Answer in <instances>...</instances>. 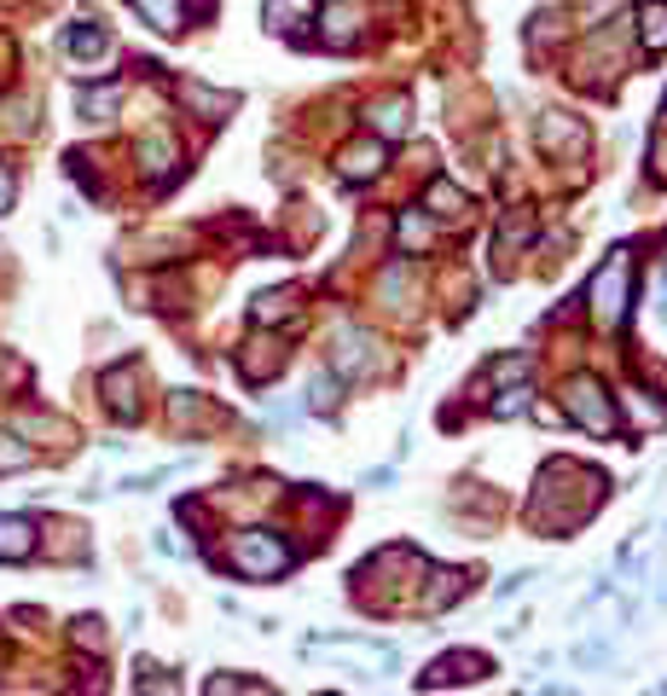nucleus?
Segmentation results:
<instances>
[{"label": "nucleus", "mask_w": 667, "mask_h": 696, "mask_svg": "<svg viewBox=\"0 0 667 696\" xmlns=\"http://www.w3.org/2000/svg\"><path fill=\"white\" fill-rule=\"evenodd\" d=\"M30 551H35V523L30 517H7V510H0V558L24 563Z\"/></svg>", "instance_id": "obj_6"}, {"label": "nucleus", "mask_w": 667, "mask_h": 696, "mask_svg": "<svg viewBox=\"0 0 667 696\" xmlns=\"http://www.w3.org/2000/svg\"><path fill=\"white\" fill-rule=\"evenodd\" d=\"M308 406H314V413H331V406H337V378H331V372H319V378H314Z\"/></svg>", "instance_id": "obj_28"}, {"label": "nucleus", "mask_w": 667, "mask_h": 696, "mask_svg": "<svg viewBox=\"0 0 667 696\" xmlns=\"http://www.w3.org/2000/svg\"><path fill=\"white\" fill-rule=\"evenodd\" d=\"M180 99H186V105H197V111H204V116H221V111H227V105H233V99H227V93H210V88H197V81H186V88H180Z\"/></svg>", "instance_id": "obj_20"}, {"label": "nucleus", "mask_w": 667, "mask_h": 696, "mask_svg": "<svg viewBox=\"0 0 667 696\" xmlns=\"http://www.w3.org/2000/svg\"><path fill=\"white\" fill-rule=\"evenodd\" d=\"M134 7L146 12L163 35H174V30H180V0H134Z\"/></svg>", "instance_id": "obj_19"}, {"label": "nucleus", "mask_w": 667, "mask_h": 696, "mask_svg": "<svg viewBox=\"0 0 667 696\" xmlns=\"http://www.w3.org/2000/svg\"><path fill=\"white\" fill-rule=\"evenodd\" d=\"M529 395H534L529 383H511V389L494 401V418H522V413H529Z\"/></svg>", "instance_id": "obj_21"}, {"label": "nucleus", "mask_w": 667, "mask_h": 696, "mask_svg": "<svg viewBox=\"0 0 667 696\" xmlns=\"http://www.w3.org/2000/svg\"><path fill=\"white\" fill-rule=\"evenodd\" d=\"M662 47H667V7L651 0L644 7V53H662Z\"/></svg>", "instance_id": "obj_17"}, {"label": "nucleus", "mask_w": 667, "mask_h": 696, "mask_svg": "<svg viewBox=\"0 0 667 696\" xmlns=\"http://www.w3.org/2000/svg\"><path fill=\"white\" fill-rule=\"evenodd\" d=\"M488 673V656H476V650H453V656H436L430 673H423V685H448V680H482Z\"/></svg>", "instance_id": "obj_5"}, {"label": "nucleus", "mask_w": 667, "mask_h": 696, "mask_svg": "<svg viewBox=\"0 0 667 696\" xmlns=\"http://www.w3.org/2000/svg\"><path fill=\"white\" fill-rule=\"evenodd\" d=\"M563 413H569L575 424H586L592 436H615V406H610L598 378H569V389H563Z\"/></svg>", "instance_id": "obj_3"}, {"label": "nucleus", "mask_w": 667, "mask_h": 696, "mask_svg": "<svg viewBox=\"0 0 667 696\" xmlns=\"http://www.w3.org/2000/svg\"><path fill=\"white\" fill-rule=\"evenodd\" d=\"M12 429H18V436H65V424H58V418H42V413H18Z\"/></svg>", "instance_id": "obj_23"}, {"label": "nucleus", "mask_w": 667, "mask_h": 696, "mask_svg": "<svg viewBox=\"0 0 667 696\" xmlns=\"http://www.w3.org/2000/svg\"><path fill=\"white\" fill-rule=\"evenodd\" d=\"M227 558H233L238 575L273 581V575H285V569H291V546L279 540V535H261V528H250V535H238V540H233Z\"/></svg>", "instance_id": "obj_2"}, {"label": "nucleus", "mask_w": 667, "mask_h": 696, "mask_svg": "<svg viewBox=\"0 0 667 696\" xmlns=\"http://www.w3.org/2000/svg\"><path fill=\"white\" fill-rule=\"evenodd\" d=\"M76 639H82L88 650H99V644H105V632H99V621H76Z\"/></svg>", "instance_id": "obj_31"}, {"label": "nucleus", "mask_w": 667, "mask_h": 696, "mask_svg": "<svg viewBox=\"0 0 667 696\" xmlns=\"http://www.w3.org/2000/svg\"><path fill=\"white\" fill-rule=\"evenodd\" d=\"M383 169V146L377 139H360V146L342 151V180H377Z\"/></svg>", "instance_id": "obj_9"}, {"label": "nucleus", "mask_w": 667, "mask_h": 696, "mask_svg": "<svg viewBox=\"0 0 667 696\" xmlns=\"http://www.w3.org/2000/svg\"><path fill=\"white\" fill-rule=\"evenodd\" d=\"M24 464H30V447L12 441V436H0V470H24Z\"/></svg>", "instance_id": "obj_29"}, {"label": "nucleus", "mask_w": 667, "mask_h": 696, "mask_svg": "<svg viewBox=\"0 0 667 696\" xmlns=\"http://www.w3.org/2000/svg\"><path fill=\"white\" fill-rule=\"evenodd\" d=\"M372 366H377V337L360 332V325H342V337H337V378H360V372H372Z\"/></svg>", "instance_id": "obj_4"}, {"label": "nucleus", "mask_w": 667, "mask_h": 696, "mask_svg": "<svg viewBox=\"0 0 667 696\" xmlns=\"http://www.w3.org/2000/svg\"><path fill=\"white\" fill-rule=\"evenodd\" d=\"M400 244H407L412 256H418V250H430V244H436V227L423 221V210H407V215H400Z\"/></svg>", "instance_id": "obj_14"}, {"label": "nucleus", "mask_w": 667, "mask_h": 696, "mask_svg": "<svg viewBox=\"0 0 667 696\" xmlns=\"http://www.w3.org/2000/svg\"><path fill=\"white\" fill-rule=\"evenodd\" d=\"M233 696H273V691H256V685H238Z\"/></svg>", "instance_id": "obj_33"}, {"label": "nucleus", "mask_w": 667, "mask_h": 696, "mask_svg": "<svg viewBox=\"0 0 667 696\" xmlns=\"http://www.w3.org/2000/svg\"><path fill=\"white\" fill-rule=\"evenodd\" d=\"M308 18V0H268V24L273 30H291V18Z\"/></svg>", "instance_id": "obj_26"}, {"label": "nucleus", "mask_w": 667, "mask_h": 696, "mask_svg": "<svg viewBox=\"0 0 667 696\" xmlns=\"http://www.w3.org/2000/svg\"><path fill=\"white\" fill-rule=\"evenodd\" d=\"M354 35H360V12L349 7V0H331V7H326V30H319V41H326V47H349Z\"/></svg>", "instance_id": "obj_7"}, {"label": "nucleus", "mask_w": 667, "mask_h": 696, "mask_svg": "<svg viewBox=\"0 0 667 696\" xmlns=\"http://www.w3.org/2000/svg\"><path fill=\"white\" fill-rule=\"evenodd\" d=\"M238 366H245V378H250V383H268L279 366H285V348H279L273 337H261V343H250V355L238 360Z\"/></svg>", "instance_id": "obj_8"}, {"label": "nucleus", "mask_w": 667, "mask_h": 696, "mask_svg": "<svg viewBox=\"0 0 667 696\" xmlns=\"http://www.w3.org/2000/svg\"><path fill=\"white\" fill-rule=\"evenodd\" d=\"M291 308H296V296H291V291H268V296H256V308H250V314H256V325H273V319H285Z\"/></svg>", "instance_id": "obj_18"}, {"label": "nucleus", "mask_w": 667, "mask_h": 696, "mask_svg": "<svg viewBox=\"0 0 667 696\" xmlns=\"http://www.w3.org/2000/svg\"><path fill=\"white\" fill-rule=\"evenodd\" d=\"M644 332H651L662 348H667V261H662V273L651 284V308H644Z\"/></svg>", "instance_id": "obj_11"}, {"label": "nucleus", "mask_w": 667, "mask_h": 696, "mask_svg": "<svg viewBox=\"0 0 667 696\" xmlns=\"http://www.w3.org/2000/svg\"><path fill=\"white\" fill-rule=\"evenodd\" d=\"M586 302H592L598 325H621L626 302H633V261H626V250L603 256V268L586 279Z\"/></svg>", "instance_id": "obj_1"}, {"label": "nucleus", "mask_w": 667, "mask_h": 696, "mask_svg": "<svg viewBox=\"0 0 667 696\" xmlns=\"http://www.w3.org/2000/svg\"><path fill=\"white\" fill-rule=\"evenodd\" d=\"M626 7V0H592V7H580V30H603V18H610V12H621Z\"/></svg>", "instance_id": "obj_27"}, {"label": "nucleus", "mask_w": 667, "mask_h": 696, "mask_svg": "<svg viewBox=\"0 0 667 696\" xmlns=\"http://www.w3.org/2000/svg\"><path fill=\"white\" fill-rule=\"evenodd\" d=\"M529 372H534L529 355H505V360L494 366V383H529Z\"/></svg>", "instance_id": "obj_25"}, {"label": "nucleus", "mask_w": 667, "mask_h": 696, "mask_svg": "<svg viewBox=\"0 0 667 696\" xmlns=\"http://www.w3.org/2000/svg\"><path fill=\"white\" fill-rule=\"evenodd\" d=\"M116 99H123V88H105V93H82V116L88 122H105L116 111Z\"/></svg>", "instance_id": "obj_24"}, {"label": "nucleus", "mask_w": 667, "mask_h": 696, "mask_svg": "<svg viewBox=\"0 0 667 696\" xmlns=\"http://www.w3.org/2000/svg\"><path fill=\"white\" fill-rule=\"evenodd\" d=\"M139 157H146V175H151V180H163V175L174 169V139H169V134H146Z\"/></svg>", "instance_id": "obj_12"}, {"label": "nucleus", "mask_w": 667, "mask_h": 696, "mask_svg": "<svg viewBox=\"0 0 667 696\" xmlns=\"http://www.w3.org/2000/svg\"><path fill=\"white\" fill-rule=\"evenodd\" d=\"M423 203H430V215H441V221H459V215H464V192H459V187H448V180H430Z\"/></svg>", "instance_id": "obj_13"}, {"label": "nucleus", "mask_w": 667, "mask_h": 696, "mask_svg": "<svg viewBox=\"0 0 667 696\" xmlns=\"http://www.w3.org/2000/svg\"><path fill=\"white\" fill-rule=\"evenodd\" d=\"M105 395H111V413L116 418H139V401H134V366H123V372H105Z\"/></svg>", "instance_id": "obj_10"}, {"label": "nucleus", "mask_w": 667, "mask_h": 696, "mask_svg": "<svg viewBox=\"0 0 667 696\" xmlns=\"http://www.w3.org/2000/svg\"><path fill=\"white\" fill-rule=\"evenodd\" d=\"M626 406H633V418H638V424H662V418H667V406H651V401H638V395L626 401Z\"/></svg>", "instance_id": "obj_30"}, {"label": "nucleus", "mask_w": 667, "mask_h": 696, "mask_svg": "<svg viewBox=\"0 0 667 696\" xmlns=\"http://www.w3.org/2000/svg\"><path fill=\"white\" fill-rule=\"evenodd\" d=\"M464 592V575H436V586L423 592V609H441V604H453Z\"/></svg>", "instance_id": "obj_22"}, {"label": "nucleus", "mask_w": 667, "mask_h": 696, "mask_svg": "<svg viewBox=\"0 0 667 696\" xmlns=\"http://www.w3.org/2000/svg\"><path fill=\"white\" fill-rule=\"evenodd\" d=\"M407 122H412L407 116V99H383V105L372 111V128L377 134H407Z\"/></svg>", "instance_id": "obj_16"}, {"label": "nucleus", "mask_w": 667, "mask_h": 696, "mask_svg": "<svg viewBox=\"0 0 667 696\" xmlns=\"http://www.w3.org/2000/svg\"><path fill=\"white\" fill-rule=\"evenodd\" d=\"M65 47H70L76 58H99V53L111 47V35H105V30H93V24H76V30L65 35Z\"/></svg>", "instance_id": "obj_15"}, {"label": "nucleus", "mask_w": 667, "mask_h": 696, "mask_svg": "<svg viewBox=\"0 0 667 696\" xmlns=\"http://www.w3.org/2000/svg\"><path fill=\"white\" fill-rule=\"evenodd\" d=\"M7 203H12V175L0 169V210H7Z\"/></svg>", "instance_id": "obj_32"}]
</instances>
